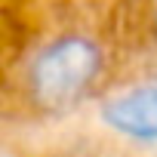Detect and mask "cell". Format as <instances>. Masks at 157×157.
I'll return each mask as SVG.
<instances>
[{"mask_svg": "<svg viewBox=\"0 0 157 157\" xmlns=\"http://www.w3.org/2000/svg\"><path fill=\"white\" fill-rule=\"evenodd\" d=\"M105 123L114 126L117 132L139 139V142H154L157 139V86H136L105 105Z\"/></svg>", "mask_w": 157, "mask_h": 157, "instance_id": "7a4b0ae2", "label": "cell"}, {"mask_svg": "<svg viewBox=\"0 0 157 157\" xmlns=\"http://www.w3.org/2000/svg\"><path fill=\"white\" fill-rule=\"evenodd\" d=\"M102 71L99 46L83 34H65L43 46L28 68V96L49 111L83 99Z\"/></svg>", "mask_w": 157, "mask_h": 157, "instance_id": "6da1fadb", "label": "cell"}]
</instances>
